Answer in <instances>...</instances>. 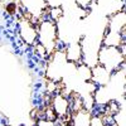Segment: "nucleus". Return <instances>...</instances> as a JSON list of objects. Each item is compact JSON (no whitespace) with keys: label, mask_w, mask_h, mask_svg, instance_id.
Masks as SVG:
<instances>
[{"label":"nucleus","mask_w":126,"mask_h":126,"mask_svg":"<svg viewBox=\"0 0 126 126\" xmlns=\"http://www.w3.org/2000/svg\"><path fill=\"white\" fill-rule=\"evenodd\" d=\"M37 35H38L37 43H39L46 49L48 57L57 50L58 43H59L57 23L52 22L48 18L39 20L37 23Z\"/></svg>","instance_id":"nucleus-1"},{"label":"nucleus","mask_w":126,"mask_h":126,"mask_svg":"<svg viewBox=\"0 0 126 126\" xmlns=\"http://www.w3.org/2000/svg\"><path fill=\"white\" fill-rule=\"evenodd\" d=\"M126 54H124L120 48L101 46L97 53V64L106 68L110 73L119 71L125 67Z\"/></svg>","instance_id":"nucleus-2"},{"label":"nucleus","mask_w":126,"mask_h":126,"mask_svg":"<svg viewBox=\"0 0 126 126\" xmlns=\"http://www.w3.org/2000/svg\"><path fill=\"white\" fill-rule=\"evenodd\" d=\"M69 62L66 58L63 50H56L47 58V67H46V77L47 79L59 83L66 75Z\"/></svg>","instance_id":"nucleus-3"},{"label":"nucleus","mask_w":126,"mask_h":126,"mask_svg":"<svg viewBox=\"0 0 126 126\" xmlns=\"http://www.w3.org/2000/svg\"><path fill=\"white\" fill-rule=\"evenodd\" d=\"M18 4L25 13L24 16L32 19L35 24L46 18L48 10L46 0H18Z\"/></svg>","instance_id":"nucleus-4"},{"label":"nucleus","mask_w":126,"mask_h":126,"mask_svg":"<svg viewBox=\"0 0 126 126\" xmlns=\"http://www.w3.org/2000/svg\"><path fill=\"white\" fill-rule=\"evenodd\" d=\"M50 107L53 109L57 120L56 121H69L71 116V102H69V96L64 94L63 92L58 91L53 94L50 101Z\"/></svg>","instance_id":"nucleus-5"},{"label":"nucleus","mask_w":126,"mask_h":126,"mask_svg":"<svg viewBox=\"0 0 126 126\" xmlns=\"http://www.w3.org/2000/svg\"><path fill=\"white\" fill-rule=\"evenodd\" d=\"M18 34L22 42L25 43L28 47L35 46L38 42L37 24L27 16H22L18 20Z\"/></svg>","instance_id":"nucleus-6"},{"label":"nucleus","mask_w":126,"mask_h":126,"mask_svg":"<svg viewBox=\"0 0 126 126\" xmlns=\"http://www.w3.org/2000/svg\"><path fill=\"white\" fill-rule=\"evenodd\" d=\"M106 29L126 35V13L125 9L111 14L106 19Z\"/></svg>","instance_id":"nucleus-7"},{"label":"nucleus","mask_w":126,"mask_h":126,"mask_svg":"<svg viewBox=\"0 0 126 126\" xmlns=\"http://www.w3.org/2000/svg\"><path fill=\"white\" fill-rule=\"evenodd\" d=\"M100 12L103 16H110L111 14L125 9V0H94Z\"/></svg>","instance_id":"nucleus-8"},{"label":"nucleus","mask_w":126,"mask_h":126,"mask_svg":"<svg viewBox=\"0 0 126 126\" xmlns=\"http://www.w3.org/2000/svg\"><path fill=\"white\" fill-rule=\"evenodd\" d=\"M66 54V58L72 64H79L82 63V47L79 40H73L66 44L64 49H63Z\"/></svg>","instance_id":"nucleus-9"},{"label":"nucleus","mask_w":126,"mask_h":126,"mask_svg":"<svg viewBox=\"0 0 126 126\" xmlns=\"http://www.w3.org/2000/svg\"><path fill=\"white\" fill-rule=\"evenodd\" d=\"M92 119V112L86 109H79L77 111L71 112L69 116V126H90Z\"/></svg>","instance_id":"nucleus-10"},{"label":"nucleus","mask_w":126,"mask_h":126,"mask_svg":"<svg viewBox=\"0 0 126 126\" xmlns=\"http://www.w3.org/2000/svg\"><path fill=\"white\" fill-rule=\"evenodd\" d=\"M91 69H92L91 81H92L97 87L106 86L107 83L110 82V78H111L112 73H110L106 68H103V67L100 66V64H96V66H93Z\"/></svg>","instance_id":"nucleus-11"},{"label":"nucleus","mask_w":126,"mask_h":126,"mask_svg":"<svg viewBox=\"0 0 126 126\" xmlns=\"http://www.w3.org/2000/svg\"><path fill=\"white\" fill-rule=\"evenodd\" d=\"M124 43H126V35H122L121 33H115V32L107 30L105 28L102 37V46L120 48Z\"/></svg>","instance_id":"nucleus-12"},{"label":"nucleus","mask_w":126,"mask_h":126,"mask_svg":"<svg viewBox=\"0 0 126 126\" xmlns=\"http://www.w3.org/2000/svg\"><path fill=\"white\" fill-rule=\"evenodd\" d=\"M76 77L77 79L83 83V82H90L91 77H92V69L91 67H88L85 63H79L76 64Z\"/></svg>","instance_id":"nucleus-13"},{"label":"nucleus","mask_w":126,"mask_h":126,"mask_svg":"<svg viewBox=\"0 0 126 126\" xmlns=\"http://www.w3.org/2000/svg\"><path fill=\"white\" fill-rule=\"evenodd\" d=\"M111 120L113 126H126V101L121 102L117 112L111 116Z\"/></svg>","instance_id":"nucleus-14"},{"label":"nucleus","mask_w":126,"mask_h":126,"mask_svg":"<svg viewBox=\"0 0 126 126\" xmlns=\"http://www.w3.org/2000/svg\"><path fill=\"white\" fill-rule=\"evenodd\" d=\"M64 14H66V12H64V9H63V6L48 8L47 14H46V18L50 19L52 22H54V23H58L59 20L64 16Z\"/></svg>","instance_id":"nucleus-15"},{"label":"nucleus","mask_w":126,"mask_h":126,"mask_svg":"<svg viewBox=\"0 0 126 126\" xmlns=\"http://www.w3.org/2000/svg\"><path fill=\"white\" fill-rule=\"evenodd\" d=\"M90 126H110L107 124V121L105 120L102 112L101 113H92V119H91V124Z\"/></svg>","instance_id":"nucleus-16"},{"label":"nucleus","mask_w":126,"mask_h":126,"mask_svg":"<svg viewBox=\"0 0 126 126\" xmlns=\"http://www.w3.org/2000/svg\"><path fill=\"white\" fill-rule=\"evenodd\" d=\"M75 5L82 10H87V12H91L92 5H94V0H73Z\"/></svg>","instance_id":"nucleus-17"},{"label":"nucleus","mask_w":126,"mask_h":126,"mask_svg":"<svg viewBox=\"0 0 126 126\" xmlns=\"http://www.w3.org/2000/svg\"><path fill=\"white\" fill-rule=\"evenodd\" d=\"M37 126H58L57 121H52L47 119H39L37 121Z\"/></svg>","instance_id":"nucleus-18"},{"label":"nucleus","mask_w":126,"mask_h":126,"mask_svg":"<svg viewBox=\"0 0 126 126\" xmlns=\"http://www.w3.org/2000/svg\"><path fill=\"white\" fill-rule=\"evenodd\" d=\"M63 0H46V4L48 8H56V6H63Z\"/></svg>","instance_id":"nucleus-19"}]
</instances>
